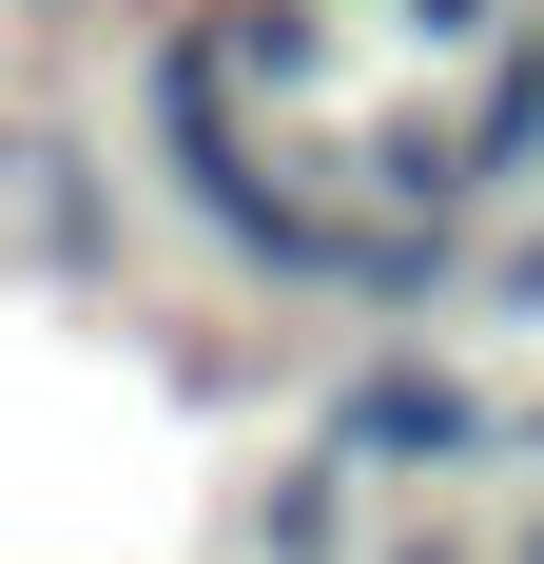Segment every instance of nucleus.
<instances>
[{
    "label": "nucleus",
    "mask_w": 544,
    "mask_h": 564,
    "mask_svg": "<svg viewBox=\"0 0 544 564\" xmlns=\"http://www.w3.org/2000/svg\"><path fill=\"white\" fill-rule=\"evenodd\" d=\"M0 175H20V234H40L58 273H117V215H98V156H58V137H20Z\"/></svg>",
    "instance_id": "3"
},
{
    "label": "nucleus",
    "mask_w": 544,
    "mask_h": 564,
    "mask_svg": "<svg viewBox=\"0 0 544 564\" xmlns=\"http://www.w3.org/2000/svg\"><path fill=\"white\" fill-rule=\"evenodd\" d=\"M487 564H544V487H525V507H505V545H487Z\"/></svg>",
    "instance_id": "5"
},
{
    "label": "nucleus",
    "mask_w": 544,
    "mask_h": 564,
    "mask_svg": "<svg viewBox=\"0 0 544 564\" xmlns=\"http://www.w3.org/2000/svg\"><path fill=\"white\" fill-rule=\"evenodd\" d=\"M312 448L370 467V487H487V467H505V390L447 370L428 332H370V350L312 390Z\"/></svg>",
    "instance_id": "1"
},
{
    "label": "nucleus",
    "mask_w": 544,
    "mask_h": 564,
    "mask_svg": "<svg viewBox=\"0 0 544 564\" xmlns=\"http://www.w3.org/2000/svg\"><path fill=\"white\" fill-rule=\"evenodd\" d=\"M370 564H487V545H447V525H409V545H370Z\"/></svg>",
    "instance_id": "4"
},
{
    "label": "nucleus",
    "mask_w": 544,
    "mask_h": 564,
    "mask_svg": "<svg viewBox=\"0 0 544 564\" xmlns=\"http://www.w3.org/2000/svg\"><path fill=\"white\" fill-rule=\"evenodd\" d=\"M233 564H370V467H330V448H292L233 507Z\"/></svg>",
    "instance_id": "2"
}]
</instances>
